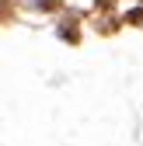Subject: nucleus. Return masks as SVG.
Segmentation results:
<instances>
[{
  "mask_svg": "<svg viewBox=\"0 0 143 146\" xmlns=\"http://www.w3.org/2000/svg\"><path fill=\"white\" fill-rule=\"evenodd\" d=\"M35 7H39V11H59L63 0H35Z\"/></svg>",
  "mask_w": 143,
  "mask_h": 146,
  "instance_id": "1",
  "label": "nucleus"
},
{
  "mask_svg": "<svg viewBox=\"0 0 143 146\" xmlns=\"http://www.w3.org/2000/svg\"><path fill=\"white\" fill-rule=\"evenodd\" d=\"M59 35H63V38H70V42H77V38H80V35H77V25H74V21H70V25H63V28H59Z\"/></svg>",
  "mask_w": 143,
  "mask_h": 146,
  "instance_id": "2",
  "label": "nucleus"
},
{
  "mask_svg": "<svg viewBox=\"0 0 143 146\" xmlns=\"http://www.w3.org/2000/svg\"><path fill=\"white\" fill-rule=\"evenodd\" d=\"M126 21H129V25H136V28H143V7L129 11V14H126Z\"/></svg>",
  "mask_w": 143,
  "mask_h": 146,
  "instance_id": "3",
  "label": "nucleus"
},
{
  "mask_svg": "<svg viewBox=\"0 0 143 146\" xmlns=\"http://www.w3.org/2000/svg\"><path fill=\"white\" fill-rule=\"evenodd\" d=\"M7 17V0H0V21Z\"/></svg>",
  "mask_w": 143,
  "mask_h": 146,
  "instance_id": "4",
  "label": "nucleus"
}]
</instances>
